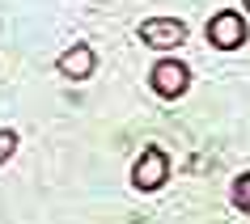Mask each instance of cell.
<instances>
[{
  "label": "cell",
  "instance_id": "5b68a950",
  "mask_svg": "<svg viewBox=\"0 0 250 224\" xmlns=\"http://www.w3.org/2000/svg\"><path fill=\"white\" fill-rule=\"evenodd\" d=\"M55 68H60V76H68V80H85V76H93L98 55H93V47L77 42V47H68V51L55 59Z\"/></svg>",
  "mask_w": 250,
  "mask_h": 224
},
{
  "label": "cell",
  "instance_id": "3957f363",
  "mask_svg": "<svg viewBox=\"0 0 250 224\" xmlns=\"http://www.w3.org/2000/svg\"><path fill=\"white\" fill-rule=\"evenodd\" d=\"M136 34L148 47H157V51H174V47L187 42V21H178V17H148V21H140Z\"/></svg>",
  "mask_w": 250,
  "mask_h": 224
},
{
  "label": "cell",
  "instance_id": "277c9868",
  "mask_svg": "<svg viewBox=\"0 0 250 224\" xmlns=\"http://www.w3.org/2000/svg\"><path fill=\"white\" fill-rule=\"evenodd\" d=\"M208 42L216 51H237L246 42V17L233 13V9H221V13L208 21Z\"/></svg>",
  "mask_w": 250,
  "mask_h": 224
},
{
  "label": "cell",
  "instance_id": "ba28073f",
  "mask_svg": "<svg viewBox=\"0 0 250 224\" xmlns=\"http://www.w3.org/2000/svg\"><path fill=\"white\" fill-rule=\"evenodd\" d=\"M246 13H250V0H246Z\"/></svg>",
  "mask_w": 250,
  "mask_h": 224
},
{
  "label": "cell",
  "instance_id": "8992f818",
  "mask_svg": "<svg viewBox=\"0 0 250 224\" xmlns=\"http://www.w3.org/2000/svg\"><path fill=\"white\" fill-rule=\"evenodd\" d=\"M233 207H237V211H246V216H250V169H246V173H237V178H233Z\"/></svg>",
  "mask_w": 250,
  "mask_h": 224
},
{
  "label": "cell",
  "instance_id": "7a4b0ae2",
  "mask_svg": "<svg viewBox=\"0 0 250 224\" xmlns=\"http://www.w3.org/2000/svg\"><path fill=\"white\" fill-rule=\"evenodd\" d=\"M166 178H170V157L161 148H145L136 157V165H132V186L145 190V195H153V190L166 186Z\"/></svg>",
  "mask_w": 250,
  "mask_h": 224
},
{
  "label": "cell",
  "instance_id": "6da1fadb",
  "mask_svg": "<svg viewBox=\"0 0 250 224\" xmlns=\"http://www.w3.org/2000/svg\"><path fill=\"white\" fill-rule=\"evenodd\" d=\"M148 85H153L157 97L174 102V97H183V93L191 89V68H187L183 59H157L153 72H148Z\"/></svg>",
  "mask_w": 250,
  "mask_h": 224
},
{
  "label": "cell",
  "instance_id": "52a82bcc",
  "mask_svg": "<svg viewBox=\"0 0 250 224\" xmlns=\"http://www.w3.org/2000/svg\"><path fill=\"white\" fill-rule=\"evenodd\" d=\"M13 152H17V131H9V127H4V131H0V165L13 157Z\"/></svg>",
  "mask_w": 250,
  "mask_h": 224
}]
</instances>
